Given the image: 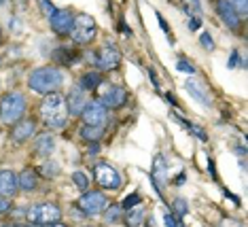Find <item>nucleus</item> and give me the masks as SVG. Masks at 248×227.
<instances>
[{"instance_id":"obj_29","label":"nucleus","mask_w":248,"mask_h":227,"mask_svg":"<svg viewBox=\"0 0 248 227\" xmlns=\"http://www.w3.org/2000/svg\"><path fill=\"white\" fill-rule=\"evenodd\" d=\"M229 2H231V7L235 9V13H238L240 17H244V15H246V11H248L246 0H229Z\"/></svg>"},{"instance_id":"obj_5","label":"nucleus","mask_w":248,"mask_h":227,"mask_svg":"<svg viewBox=\"0 0 248 227\" xmlns=\"http://www.w3.org/2000/svg\"><path fill=\"white\" fill-rule=\"evenodd\" d=\"M62 217V211L58 204H51V202H43V204H34L30 206L28 211V221L34 225H51L55 221H60Z\"/></svg>"},{"instance_id":"obj_35","label":"nucleus","mask_w":248,"mask_h":227,"mask_svg":"<svg viewBox=\"0 0 248 227\" xmlns=\"http://www.w3.org/2000/svg\"><path fill=\"white\" fill-rule=\"evenodd\" d=\"M163 223H166V227H178V223H176V219H174L172 212H168L166 217H163Z\"/></svg>"},{"instance_id":"obj_25","label":"nucleus","mask_w":248,"mask_h":227,"mask_svg":"<svg viewBox=\"0 0 248 227\" xmlns=\"http://www.w3.org/2000/svg\"><path fill=\"white\" fill-rule=\"evenodd\" d=\"M172 211H174V217H185V214H187V211H189L187 200H183V197H174Z\"/></svg>"},{"instance_id":"obj_21","label":"nucleus","mask_w":248,"mask_h":227,"mask_svg":"<svg viewBox=\"0 0 248 227\" xmlns=\"http://www.w3.org/2000/svg\"><path fill=\"white\" fill-rule=\"evenodd\" d=\"M100 83H102V77H100L98 72H87V75L81 77V81H78V87H83L85 92H92V89H98Z\"/></svg>"},{"instance_id":"obj_17","label":"nucleus","mask_w":248,"mask_h":227,"mask_svg":"<svg viewBox=\"0 0 248 227\" xmlns=\"http://www.w3.org/2000/svg\"><path fill=\"white\" fill-rule=\"evenodd\" d=\"M55 151V138L51 134H41L36 138V143H34V153L36 155H41V157H49L51 153Z\"/></svg>"},{"instance_id":"obj_9","label":"nucleus","mask_w":248,"mask_h":227,"mask_svg":"<svg viewBox=\"0 0 248 227\" xmlns=\"http://www.w3.org/2000/svg\"><path fill=\"white\" fill-rule=\"evenodd\" d=\"M83 121H85V126H95V128H102L106 123V106L102 104L100 100H93V102H87V106L83 109L81 113Z\"/></svg>"},{"instance_id":"obj_39","label":"nucleus","mask_w":248,"mask_h":227,"mask_svg":"<svg viewBox=\"0 0 248 227\" xmlns=\"http://www.w3.org/2000/svg\"><path fill=\"white\" fill-rule=\"evenodd\" d=\"M185 178H187V177H185V174H178L176 180H174V185H183V183H185Z\"/></svg>"},{"instance_id":"obj_26","label":"nucleus","mask_w":248,"mask_h":227,"mask_svg":"<svg viewBox=\"0 0 248 227\" xmlns=\"http://www.w3.org/2000/svg\"><path fill=\"white\" fill-rule=\"evenodd\" d=\"M72 180H75V185H77L81 191H87L89 178H87V174H85V172H75V174H72Z\"/></svg>"},{"instance_id":"obj_18","label":"nucleus","mask_w":248,"mask_h":227,"mask_svg":"<svg viewBox=\"0 0 248 227\" xmlns=\"http://www.w3.org/2000/svg\"><path fill=\"white\" fill-rule=\"evenodd\" d=\"M166 174H168V162L163 155H157L155 157V163H153V172H151V178L155 183V189L159 191V185L166 183Z\"/></svg>"},{"instance_id":"obj_1","label":"nucleus","mask_w":248,"mask_h":227,"mask_svg":"<svg viewBox=\"0 0 248 227\" xmlns=\"http://www.w3.org/2000/svg\"><path fill=\"white\" fill-rule=\"evenodd\" d=\"M68 104L62 94H47L41 102V117L45 126L51 130H62L68 123Z\"/></svg>"},{"instance_id":"obj_4","label":"nucleus","mask_w":248,"mask_h":227,"mask_svg":"<svg viewBox=\"0 0 248 227\" xmlns=\"http://www.w3.org/2000/svg\"><path fill=\"white\" fill-rule=\"evenodd\" d=\"M95 19L87 13H78L72 21V30H70V36L77 45H89L95 38Z\"/></svg>"},{"instance_id":"obj_3","label":"nucleus","mask_w":248,"mask_h":227,"mask_svg":"<svg viewBox=\"0 0 248 227\" xmlns=\"http://www.w3.org/2000/svg\"><path fill=\"white\" fill-rule=\"evenodd\" d=\"M26 115V98L19 92H11L0 100V121L15 126Z\"/></svg>"},{"instance_id":"obj_13","label":"nucleus","mask_w":248,"mask_h":227,"mask_svg":"<svg viewBox=\"0 0 248 227\" xmlns=\"http://www.w3.org/2000/svg\"><path fill=\"white\" fill-rule=\"evenodd\" d=\"M51 19V30L55 34H70L72 30V21H75V15L70 11L62 9V11H55V13L49 17Z\"/></svg>"},{"instance_id":"obj_34","label":"nucleus","mask_w":248,"mask_h":227,"mask_svg":"<svg viewBox=\"0 0 248 227\" xmlns=\"http://www.w3.org/2000/svg\"><path fill=\"white\" fill-rule=\"evenodd\" d=\"M157 21H159V26H161L163 34H166V36H168V38H170V41H172V34H170V26H168V21L163 19V17H161L159 13H157Z\"/></svg>"},{"instance_id":"obj_27","label":"nucleus","mask_w":248,"mask_h":227,"mask_svg":"<svg viewBox=\"0 0 248 227\" xmlns=\"http://www.w3.org/2000/svg\"><path fill=\"white\" fill-rule=\"evenodd\" d=\"M119 219H121V206H110L106 211V217H104L106 223H117Z\"/></svg>"},{"instance_id":"obj_15","label":"nucleus","mask_w":248,"mask_h":227,"mask_svg":"<svg viewBox=\"0 0 248 227\" xmlns=\"http://www.w3.org/2000/svg\"><path fill=\"white\" fill-rule=\"evenodd\" d=\"M36 132V121L34 119H21L13 126V132H11V138L15 140V143H26V140H30L32 136Z\"/></svg>"},{"instance_id":"obj_8","label":"nucleus","mask_w":248,"mask_h":227,"mask_svg":"<svg viewBox=\"0 0 248 227\" xmlns=\"http://www.w3.org/2000/svg\"><path fill=\"white\" fill-rule=\"evenodd\" d=\"M106 206H108V200H106V195L102 191H87V194H83L78 197V208L85 214H98Z\"/></svg>"},{"instance_id":"obj_37","label":"nucleus","mask_w":248,"mask_h":227,"mask_svg":"<svg viewBox=\"0 0 248 227\" xmlns=\"http://www.w3.org/2000/svg\"><path fill=\"white\" fill-rule=\"evenodd\" d=\"M200 26H202V17H191V21H189V30H197Z\"/></svg>"},{"instance_id":"obj_38","label":"nucleus","mask_w":248,"mask_h":227,"mask_svg":"<svg viewBox=\"0 0 248 227\" xmlns=\"http://www.w3.org/2000/svg\"><path fill=\"white\" fill-rule=\"evenodd\" d=\"M191 4H193V13H191V15H200V13H202V4H200V0H191Z\"/></svg>"},{"instance_id":"obj_7","label":"nucleus","mask_w":248,"mask_h":227,"mask_svg":"<svg viewBox=\"0 0 248 227\" xmlns=\"http://www.w3.org/2000/svg\"><path fill=\"white\" fill-rule=\"evenodd\" d=\"M93 177H95V183L102 187V189L117 191L121 187V174L112 166H108V163H95Z\"/></svg>"},{"instance_id":"obj_40","label":"nucleus","mask_w":248,"mask_h":227,"mask_svg":"<svg viewBox=\"0 0 248 227\" xmlns=\"http://www.w3.org/2000/svg\"><path fill=\"white\" fill-rule=\"evenodd\" d=\"M45 227H68V225H64V223H60V221H55V223H51V225H45Z\"/></svg>"},{"instance_id":"obj_23","label":"nucleus","mask_w":248,"mask_h":227,"mask_svg":"<svg viewBox=\"0 0 248 227\" xmlns=\"http://www.w3.org/2000/svg\"><path fill=\"white\" fill-rule=\"evenodd\" d=\"M125 221H127L129 227H142V223H144V211H142V208H134V211H129Z\"/></svg>"},{"instance_id":"obj_22","label":"nucleus","mask_w":248,"mask_h":227,"mask_svg":"<svg viewBox=\"0 0 248 227\" xmlns=\"http://www.w3.org/2000/svg\"><path fill=\"white\" fill-rule=\"evenodd\" d=\"M78 132H81V138L85 140V143H98L104 134L102 128H95V126H83Z\"/></svg>"},{"instance_id":"obj_41","label":"nucleus","mask_w":248,"mask_h":227,"mask_svg":"<svg viewBox=\"0 0 248 227\" xmlns=\"http://www.w3.org/2000/svg\"><path fill=\"white\" fill-rule=\"evenodd\" d=\"M7 227H30V225H21V223H13V225H7Z\"/></svg>"},{"instance_id":"obj_14","label":"nucleus","mask_w":248,"mask_h":227,"mask_svg":"<svg viewBox=\"0 0 248 227\" xmlns=\"http://www.w3.org/2000/svg\"><path fill=\"white\" fill-rule=\"evenodd\" d=\"M185 87H187V92L193 96V98L200 102V104H204V106H212V98H210V92L206 89V85L200 81V79H195V77H191L187 79V83H185Z\"/></svg>"},{"instance_id":"obj_42","label":"nucleus","mask_w":248,"mask_h":227,"mask_svg":"<svg viewBox=\"0 0 248 227\" xmlns=\"http://www.w3.org/2000/svg\"><path fill=\"white\" fill-rule=\"evenodd\" d=\"M2 4H4V0H0V7H2Z\"/></svg>"},{"instance_id":"obj_10","label":"nucleus","mask_w":248,"mask_h":227,"mask_svg":"<svg viewBox=\"0 0 248 227\" xmlns=\"http://www.w3.org/2000/svg\"><path fill=\"white\" fill-rule=\"evenodd\" d=\"M119 64H121V53L115 47H102L95 53V60H93V66L102 72H108Z\"/></svg>"},{"instance_id":"obj_24","label":"nucleus","mask_w":248,"mask_h":227,"mask_svg":"<svg viewBox=\"0 0 248 227\" xmlns=\"http://www.w3.org/2000/svg\"><path fill=\"white\" fill-rule=\"evenodd\" d=\"M38 172H41L43 177H47V178H53V177H58L60 174V166L55 162H43Z\"/></svg>"},{"instance_id":"obj_6","label":"nucleus","mask_w":248,"mask_h":227,"mask_svg":"<svg viewBox=\"0 0 248 227\" xmlns=\"http://www.w3.org/2000/svg\"><path fill=\"white\" fill-rule=\"evenodd\" d=\"M100 89V102L106 106V109H121L127 100V94L121 85H115V83H100L98 85Z\"/></svg>"},{"instance_id":"obj_2","label":"nucleus","mask_w":248,"mask_h":227,"mask_svg":"<svg viewBox=\"0 0 248 227\" xmlns=\"http://www.w3.org/2000/svg\"><path fill=\"white\" fill-rule=\"evenodd\" d=\"M62 81H64V72L55 66L36 68V70H32L30 77H28L30 89H34V92H38V94H45V96L58 92Z\"/></svg>"},{"instance_id":"obj_36","label":"nucleus","mask_w":248,"mask_h":227,"mask_svg":"<svg viewBox=\"0 0 248 227\" xmlns=\"http://www.w3.org/2000/svg\"><path fill=\"white\" fill-rule=\"evenodd\" d=\"M9 211H11V202H9V200H4V197L0 195V214L9 212Z\"/></svg>"},{"instance_id":"obj_12","label":"nucleus","mask_w":248,"mask_h":227,"mask_svg":"<svg viewBox=\"0 0 248 227\" xmlns=\"http://www.w3.org/2000/svg\"><path fill=\"white\" fill-rule=\"evenodd\" d=\"M66 104H68V113L70 115H81L83 109L87 106V92L83 87H75L68 92V98H66Z\"/></svg>"},{"instance_id":"obj_32","label":"nucleus","mask_w":248,"mask_h":227,"mask_svg":"<svg viewBox=\"0 0 248 227\" xmlns=\"http://www.w3.org/2000/svg\"><path fill=\"white\" fill-rule=\"evenodd\" d=\"M38 4H41V11H43V13L47 15V17H51L55 11H58V9H55L53 4H51V0H38Z\"/></svg>"},{"instance_id":"obj_11","label":"nucleus","mask_w":248,"mask_h":227,"mask_svg":"<svg viewBox=\"0 0 248 227\" xmlns=\"http://www.w3.org/2000/svg\"><path fill=\"white\" fill-rule=\"evenodd\" d=\"M214 9H217V15L221 17V21L229 30H238L240 28V15L235 13V9L231 7L229 0H217L214 2Z\"/></svg>"},{"instance_id":"obj_28","label":"nucleus","mask_w":248,"mask_h":227,"mask_svg":"<svg viewBox=\"0 0 248 227\" xmlns=\"http://www.w3.org/2000/svg\"><path fill=\"white\" fill-rule=\"evenodd\" d=\"M140 202H142V197H140V194H129L125 200H123V204H121V208H129L132 211L134 206H140Z\"/></svg>"},{"instance_id":"obj_19","label":"nucleus","mask_w":248,"mask_h":227,"mask_svg":"<svg viewBox=\"0 0 248 227\" xmlns=\"http://www.w3.org/2000/svg\"><path fill=\"white\" fill-rule=\"evenodd\" d=\"M78 60V53L68 47H58L53 51V62L55 64H64V66H72Z\"/></svg>"},{"instance_id":"obj_31","label":"nucleus","mask_w":248,"mask_h":227,"mask_svg":"<svg viewBox=\"0 0 248 227\" xmlns=\"http://www.w3.org/2000/svg\"><path fill=\"white\" fill-rule=\"evenodd\" d=\"M200 43H202V47H204L206 51H212L214 49V41H212V36L208 32H202L200 34Z\"/></svg>"},{"instance_id":"obj_33","label":"nucleus","mask_w":248,"mask_h":227,"mask_svg":"<svg viewBox=\"0 0 248 227\" xmlns=\"http://www.w3.org/2000/svg\"><path fill=\"white\" fill-rule=\"evenodd\" d=\"M229 68H235V66H244V60L240 62V58H238V51L233 49V53L229 55V64H227Z\"/></svg>"},{"instance_id":"obj_30","label":"nucleus","mask_w":248,"mask_h":227,"mask_svg":"<svg viewBox=\"0 0 248 227\" xmlns=\"http://www.w3.org/2000/svg\"><path fill=\"white\" fill-rule=\"evenodd\" d=\"M176 70H180V72H187V75H195V68L191 66L187 60H183V58H180V60L176 62Z\"/></svg>"},{"instance_id":"obj_16","label":"nucleus","mask_w":248,"mask_h":227,"mask_svg":"<svg viewBox=\"0 0 248 227\" xmlns=\"http://www.w3.org/2000/svg\"><path fill=\"white\" fill-rule=\"evenodd\" d=\"M19 189V178L15 172H11V170H2L0 172V195L2 197H11L15 195Z\"/></svg>"},{"instance_id":"obj_20","label":"nucleus","mask_w":248,"mask_h":227,"mask_svg":"<svg viewBox=\"0 0 248 227\" xmlns=\"http://www.w3.org/2000/svg\"><path fill=\"white\" fill-rule=\"evenodd\" d=\"M17 178H19V189L21 191H34L36 187H38V174H36V170L26 168Z\"/></svg>"}]
</instances>
